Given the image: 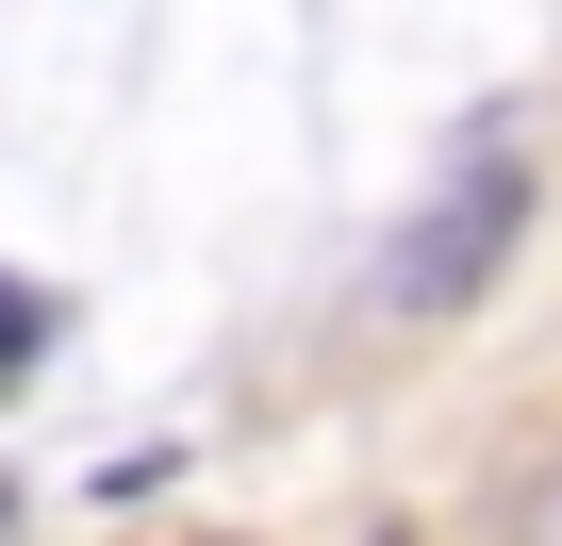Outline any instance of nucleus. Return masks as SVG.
Wrapping results in <instances>:
<instances>
[{
	"instance_id": "1",
	"label": "nucleus",
	"mask_w": 562,
	"mask_h": 546,
	"mask_svg": "<svg viewBox=\"0 0 562 546\" xmlns=\"http://www.w3.org/2000/svg\"><path fill=\"white\" fill-rule=\"evenodd\" d=\"M513 215H529V166H513V149H480V166H463V182L397 232V265H381V282H397V315H463V299L496 282Z\"/></svg>"
},
{
	"instance_id": "2",
	"label": "nucleus",
	"mask_w": 562,
	"mask_h": 546,
	"mask_svg": "<svg viewBox=\"0 0 562 546\" xmlns=\"http://www.w3.org/2000/svg\"><path fill=\"white\" fill-rule=\"evenodd\" d=\"M513 546H562V447H546V464L513 480Z\"/></svg>"
},
{
	"instance_id": "3",
	"label": "nucleus",
	"mask_w": 562,
	"mask_h": 546,
	"mask_svg": "<svg viewBox=\"0 0 562 546\" xmlns=\"http://www.w3.org/2000/svg\"><path fill=\"white\" fill-rule=\"evenodd\" d=\"M34 348H50V299H34V282H0V381H18Z\"/></svg>"
}]
</instances>
